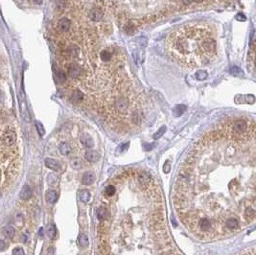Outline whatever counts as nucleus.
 Here are the masks:
<instances>
[{
    "label": "nucleus",
    "instance_id": "nucleus-1",
    "mask_svg": "<svg viewBox=\"0 0 256 255\" xmlns=\"http://www.w3.org/2000/svg\"><path fill=\"white\" fill-rule=\"evenodd\" d=\"M97 209L98 255H179L166 227L162 193L148 171L124 170Z\"/></svg>",
    "mask_w": 256,
    "mask_h": 255
},
{
    "label": "nucleus",
    "instance_id": "nucleus-2",
    "mask_svg": "<svg viewBox=\"0 0 256 255\" xmlns=\"http://www.w3.org/2000/svg\"><path fill=\"white\" fill-rule=\"evenodd\" d=\"M166 46L171 58L181 66L198 68L215 58L216 34L208 24L189 23L169 35Z\"/></svg>",
    "mask_w": 256,
    "mask_h": 255
},
{
    "label": "nucleus",
    "instance_id": "nucleus-3",
    "mask_svg": "<svg viewBox=\"0 0 256 255\" xmlns=\"http://www.w3.org/2000/svg\"><path fill=\"white\" fill-rule=\"evenodd\" d=\"M20 170V148L17 131L10 124L1 125V171L2 192L16 179Z\"/></svg>",
    "mask_w": 256,
    "mask_h": 255
},
{
    "label": "nucleus",
    "instance_id": "nucleus-4",
    "mask_svg": "<svg viewBox=\"0 0 256 255\" xmlns=\"http://www.w3.org/2000/svg\"><path fill=\"white\" fill-rule=\"evenodd\" d=\"M67 73L71 79H79L82 76L83 70L80 67V65L77 64L76 63H71L68 66Z\"/></svg>",
    "mask_w": 256,
    "mask_h": 255
},
{
    "label": "nucleus",
    "instance_id": "nucleus-5",
    "mask_svg": "<svg viewBox=\"0 0 256 255\" xmlns=\"http://www.w3.org/2000/svg\"><path fill=\"white\" fill-rule=\"evenodd\" d=\"M224 226L230 230V231H233V230H236V229H238L239 226H240V223L238 221V219L235 218V217H229L228 219H227L224 222Z\"/></svg>",
    "mask_w": 256,
    "mask_h": 255
},
{
    "label": "nucleus",
    "instance_id": "nucleus-6",
    "mask_svg": "<svg viewBox=\"0 0 256 255\" xmlns=\"http://www.w3.org/2000/svg\"><path fill=\"white\" fill-rule=\"evenodd\" d=\"M104 15V12L99 8H91L89 10L88 16L93 22H99Z\"/></svg>",
    "mask_w": 256,
    "mask_h": 255
},
{
    "label": "nucleus",
    "instance_id": "nucleus-7",
    "mask_svg": "<svg viewBox=\"0 0 256 255\" xmlns=\"http://www.w3.org/2000/svg\"><path fill=\"white\" fill-rule=\"evenodd\" d=\"M70 25H71V23H70V20L68 19V18L63 17V18H60V19H59L58 24H57V27H58V29L60 30V31L67 32V31H69V29H70Z\"/></svg>",
    "mask_w": 256,
    "mask_h": 255
},
{
    "label": "nucleus",
    "instance_id": "nucleus-8",
    "mask_svg": "<svg viewBox=\"0 0 256 255\" xmlns=\"http://www.w3.org/2000/svg\"><path fill=\"white\" fill-rule=\"evenodd\" d=\"M99 154L95 151H87V153L84 154V158L87 161H88L89 163H94L99 160Z\"/></svg>",
    "mask_w": 256,
    "mask_h": 255
},
{
    "label": "nucleus",
    "instance_id": "nucleus-9",
    "mask_svg": "<svg viewBox=\"0 0 256 255\" xmlns=\"http://www.w3.org/2000/svg\"><path fill=\"white\" fill-rule=\"evenodd\" d=\"M95 181V175L93 172H85L83 175V183L84 185H91Z\"/></svg>",
    "mask_w": 256,
    "mask_h": 255
},
{
    "label": "nucleus",
    "instance_id": "nucleus-10",
    "mask_svg": "<svg viewBox=\"0 0 256 255\" xmlns=\"http://www.w3.org/2000/svg\"><path fill=\"white\" fill-rule=\"evenodd\" d=\"M116 193V186H115L111 181H109V183L105 187L104 190V196L105 197H112Z\"/></svg>",
    "mask_w": 256,
    "mask_h": 255
},
{
    "label": "nucleus",
    "instance_id": "nucleus-11",
    "mask_svg": "<svg viewBox=\"0 0 256 255\" xmlns=\"http://www.w3.org/2000/svg\"><path fill=\"white\" fill-rule=\"evenodd\" d=\"M45 165H46V167L53 170V171H60V170H62V166L60 165V163L51 158L45 159Z\"/></svg>",
    "mask_w": 256,
    "mask_h": 255
},
{
    "label": "nucleus",
    "instance_id": "nucleus-12",
    "mask_svg": "<svg viewBox=\"0 0 256 255\" xmlns=\"http://www.w3.org/2000/svg\"><path fill=\"white\" fill-rule=\"evenodd\" d=\"M31 197H32V190H31V188H30V186H28V185L23 186V188L21 189V192H20V199L22 200H28Z\"/></svg>",
    "mask_w": 256,
    "mask_h": 255
},
{
    "label": "nucleus",
    "instance_id": "nucleus-13",
    "mask_svg": "<svg viewBox=\"0 0 256 255\" xmlns=\"http://www.w3.org/2000/svg\"><path fill=\"white\" fill-rule=\"evenodd\" d=\"M84 98V93L82 92L81 90H74L73 92L71 93V96H70V99L71 101L73 102H75V103H79V102H82Z\"/></svg>",
    "mask_w": 256,
    "mask_h": 255
},
{
    "label": "nucleus",
    "instance_id": "nucleus-14",
    "mask_svg": "<svg viewBox=\"0 0 256 255\" xmlns=\"http://www.w3.org/2000/svg\"><path fill=\"white\" fill-rule=\"evenodd\" d=\"M81 142H82V144L84 146V147L87 148V149L92 148L93 145H94L93 139L91 138L88 134H84V135L81 137Z\"/></svg>",
    "mask_w": 256,
    "mask_h": 255
},
{
    "label": "nucleus",
    "instance_id": "nucleus-15",
    "mask_svg": "<svg viewBox=\"0 0 256 255\" xmlns=\"http://www.w3.org/2000/svg\"><path fill=\"white\" fill-rule=\"evenodd\" d=\"M59 150L63 155H68L71 153V146L67 142H62L59 146Z\"/></svg>",
    "mask_w": 256,
    "mask_h": 255
},
{
    "label": "nucleus",
    "instance_id": "nucleus-16",
    "mask_svg": "<svg viewBox=\"0 0 256 255\" xmlns=\"http://www.w3.org/2000/svg\"><path fill=\"white\" fill-rule=\"evenodd\" d=\"M113 58V55L111 51L108 50H103L100 52V59L103 63H108L111 62Z\"/></svg>",
    "mask_w": 256,
    "mask_h": 255
},
{
    "label": "nucleus",
    "instance_id": "nucleus-17",
    "mask_svg": "<svg viewBox=\"0 0 256 255\" xmlns=\"http://www.w3.org/2000/svg\"><path fill=\"white\" fill-rule=\"evenodd\" d=\"M55 80L59 84H63L66 82V76L64 74V72L62 70H57L55 73Z\"/></svg>",
    "mask_w": 256,
    "mask_h": 255
},
{
    "label": "nucleus",
    "instance_id": "nucleus-18",
    "mask_svg": "<svg viewBox=\"0 0 256 255\" xmlns=\"http://www.w3.org/2000/svg\"><path fill=\"white\" fill-rule=\"evenodd\" d=\"M45 198H46V200L49 203H54V202H56V200L58 199V194H57L56 191L49 190V191H47Z\"/></svg>",
    "mask_w": 256,
    "mask_h": 255
},
{
    "label": "nucleus",
    "instance_id": "nucleus-19",
    "mask_svg": "<svg viewBox=\"0 0 256 255\" xmlns=\"http://www.w3.org/2000/svg\"><path fill=\"white\" fill-rule=\"evenodd\" d=\"M3 234L7 237L8 239H12L14 238V236L15 234V230L13 226H6L3 228Z\"/></svg>",
    "mask_w": 256,
    "mask_h": 255
},
{
    "label": "nucleus",
    "instance_id": "nucleus-20",
    "mask_svg": "<svg viewBox=\"0 0 256 255\" xmlns=\"http://www.w3.org/2000/svg\"><path fill=\"white\" fill-rule=\"evenodd\" d=\"M251 59L253 64V67L256 71V36L253 39L252 45H251Z\"/></svg>",
    "mask_w": 256,
    "mask_h": 255
},
{
    "label": "nucleus",
    "instance_id": "nucleus-21",
    "mask_svg": "<svg viewBox=\"0 0 256 255\" xmlns=\"http://www.w3.org/2000/svg\"><path fill=\"white\" fill-rule=\"evenodd\" d=\"M185 110H186V107L184 105H178L174 108L173 112H174V115L176 117H179L184 113Z\"/></svg>",
    "mask_w": 256,
    "mask_h": 255
},
{
    "label": "nucleus",
    "instance_id": "nucleus-22",
    "mask_svg": "<svg viewBox=\"0 0 256 255\" xmlns=\"http://www.w3.org/2000/svg\"><path fill=\"white\" fill-rule=\"evenodd\" d=\"M79 198L83 202H87L90 199V193L88 190H82L79 193Z\"/></svg>",
    "mask_w": 256,
    "mask_h": 255
},
{
    "label": "nucleus",
    "instance_id": "nucleus-23",
    "mask_svg": "<svg viewBox=\"0 0 256 255\" xmlns=\"http://www.w3.org/2000/svg\"><path fill=\"white\" fill-rule=\"evenodd\" d=\"M79 245H80L82 247H87L89 245L88 242V238L85 234H81L80 237H79Z\"/></svg>",
    "mask_w": 256,
    "mask_h": 255
},
{
    "label": "nucleus",
    "instance_id": "nucleus-24",
    "mask_svg": "<svg viewBox=\"0 0 256 255\" xmlns=\"http://www.w3.org/2000/svg\"><path fill=\"white\" fill-rule=\"evenodd\" d=\"M244 216H245V218L247 219V220H252V219H254V217H255V210L251 207H247L245 209Z\"/></svg>",
    "mask_w": 256,
    "mask_h": 255
},
{
    "label": "nucleus",
    "instance_id": "nucleus-25",
    "mask_svg": "<svg viewBox=\"0 0 256 255\" xmlns=\"http://www.w3.org/2000/svg\"><path fill=\"white\" fill-rule=\"evenodd\" d=\"M46 234L48 235V237L51 239L54 238L55 234H56V228H55V226L53 223H49L46 227Z\"/></svg>",
    "mask_w": 256,
    "mask_h": 255
},
{
    "label": "nucleus",
    "instance_id": "nucleus-26",
    "mask_svg": "<svg viewBox=\"0 0 256 255\" xmlns=\"http://www.w3.org/2000/svg\"><path fill=\"white\" fill-rule=\"evenodd\" d=\"M196 78L198 79V80H200V81H203V80H205L206 79V77H207V72L206 71H204V70H199L198 72H196Z\"/></svg>",
    "mask_w": 256,
    "mask_h": 255
},
{
    "label": "nucleus",
    "instance_id": "nucleus-27",
    "mask_svg": "<svg viewBox=\"0 0 256 255\" xmlns=\"http://www.w3.org/2000/svg\"><path fill=\"white\" fill-rule=\"evenodd\" d=\"M36 130H38L39 134L41 136H43L45 133V130H44V127L42 126V124L40 122H39V121H36Z\"/></svg>",
    "mask_w": 256,
    "mask_h": 255
},
{
    "label": "nucleus",
    "instance_id": "nucleus-28",
    "mask_svg": "<svg viewBox=\"0 0 256 255\" xmlns=\"http://www.w3.org/2000/svg\"><path fill=\"white\" fill-rule=\"evenodd\" d=\"M165 131H166V127H160L159 130H158L155 134H154V138L155 139H158V138H160L163 134H164V132H165Z\"/></svg>",
    "mask_w": 256,
    "mask_h": 255
},
{
    "label": "nucleus",
    "instance_id": "nucleus-29",
    "mask_svg": "<svg viewBox=\"0 0 256 255\" xmlns=\"http://www.w3.org/2000/svg\"><path fill=\"white\" fill-rule=\"evenodd\" d=\"M71 166L74 168V169H80L82 167V164H81V161L79 160V159H73L71 160Z\"/></svg>",
    "mask_w": 256,
    "mask_h": 255
},
{
    "label": "nucleus",
    "instance_id": "nucleus-30",
    "mask_svg": "<svg viewBox=\"0 0 256 255\" xmlns=\"http://www.w3.org/2000/svg\"><path fill=\"white\" fill-rule=\"evenodd\" d=\"M230 73H231V74L235 75V76H240V75H243L242 70H241L240 68H238V67H235V66H234V67L231 68Z\"/></svg>",
    "mask_w": 256,
    "mask_h": 255
},
{
    "label": "nucleus",
    "instance_id": "nucleus-31",
    "mask_svg": "<svg viewBox=\"0 0 256 255\" xmlns=\"http://www.w3.org/2000/svg\"><path fill=\"white\" fill-rule=\"evenodd\" d=\"M57 180H58V178L54 174H50L49 175H48V182H49L50 185H53L54 183H56Z\"/></svg>",
    "mask_w": 256,
    "mask_h": 255
},
{
    "label": "nucleus",
    "instance_id": "nucleus-32",
    "mask_svg": "<svg viewBox=\"0 0 256 255\" xmlns=\"http://www.w3.org/2000/svg\"><path fill=\"white\" fill-rule=\"evenodd\" d=\"M13 255H25L21 247H15L13 250Z\"/></svg>",
    "mask_w": 256,
    "mask_h": 255
},
{
    "label": "nucleus",
    "instance_id": "nucleus-33",
    "mask_svg": "<svg viewBox=\"0 0 256 255\" xmlns=\"http://www.w3.org/2000/svg\"><path fill=\"white\" fill-rule=\"evenodd\" d=\"M236 19L238 20V21H246L247 20V17L245 15H243V14H238L236 15Z\"/></svg>",
    "mask_w": 256,
    "mask_h": 255
},
{
    "label": "nucleus",
    "instance_id": "nucleus-34",
    "mask_svg": "<svg viewBox=\"0 0 256 255\" xmlns=\"http://www.w3.org/2000/svg\"><path fill=\"white\" fill-rule=\"evenodd\" d=\"M56 4L59 8H64L65 7V0H56Z\"/></svg>",
    "mask_w": 256,
    "mask_h": 255
},
{
    "label": "nucleus",
    "instance_id": "nucleus-35",
    "mask_svg": "<svg viewBox=\"0 0 256 255\" xmlns=\"http://www.w3.org/2000/svg\"><path fill=\"white\" fill-rule=\"evenodd\" d=\"M170 169H171V167H170V164L168 163V161L165 163V165H164V167H163V171H164V173H168V172H170Z\"/></svg>",
    "mask_w": 256,
    "mask_h": 255
},
{
    "label": "nucleus",
    "instance_id": "nucleus-36",
    "mask_svg": "<svg viewBox=\"0 0 256 255\" xmlns=\"http://www.w3.org/2000/svg\"><path fill=\"white\" fill-rule=\"evenodd\" d=\"M32 1L36 5H40L42 3V0H32Z\"/></svg>",
    "mask_w": 256,
    "mask_h": 255
},
{
    "label": "nucleus",
    "instance_id": "nucleus-37",
    "mask_svg": "<svg viewBox=\"0 0 256 255\" xmlns=\"http://www.w3.org/2000/svg\"><path fill=\"white\" fill-rule=\"evenodd\" d=\"M4 250V243H3V240L1 241V250Z\"/></svg>",
    "mask_w": 256,
    "mask_h": 255
},
{
    "label": "nucleus",
    "instance_id": "nucleus-38",
    "mask_svg": "<svg viewBox=\"0 0 256 255\" xmlns=\"http://www.w3.org/2000/svg\"><path fill=\"white\" fill-rule=\"evenodd\" d=\"M253 204H254V207L256 208V198H254V199H253Z\"/></svg>",
    "mask_w": 256,
    "mask_h": 255
}]
</instances>
